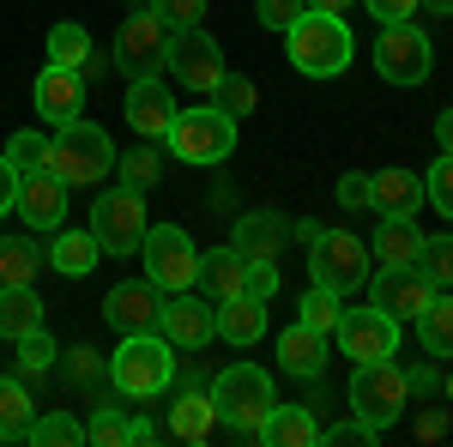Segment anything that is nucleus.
<instances>
[{"label": "nucleus", "mask_w": 453, "mask_h": 447, "mask_svg": "<svg viewBox=\"0 0 453 447\" xmlns=\"http://www.w3.org/2000/svg\"><path fill=\"white\" fill-rule=\"evenodd\" d=\"M109 381L121 399H157L164 387H175V344L164 333H121L109 357Z\"/></svg>", "instance_id": "obj_1"}, {"label": "nucleus", "mask_w": 453, "mask_h": 447, "mask_svg": "<svg viewBox=\"0 0 453 447\" xmlns=\"http://www.w3.org/2000/svg\"><path fill=\"white\" fill-rule=\"evenodd\" d=\"M206 393H211V405H218V423H230L242 442H260V423H266V412L279 405L273 375L254 369V363H230V369H218Z\"/></svg>", "instance_id": "obj_2"}, {"label": "nucleus", "mask_w": 453, "mask_h": 447, "mask_svg": "<svg viewBox=\"0 0 453 447\" xmlns=\"http://www.w3.org/2000/svg\"><path fill=\"white\" fill-rule=\"evenodd\" d=\"M350 31L339 12H303L290 31H284V55L303 79H339L350 67Z\"/></svg>", "instance_id": "obj_3"}, {"label": "nucleus", "mask_w": 453, "mask_h": 447, "mask_svg": "<svg viewBox=\"0 0 453 447\" xmlns=\"http://www.w3.org/2000/svg\"><path fill=\"white\" fill-rule=\"evenodd\" d=\"M115 145L97 121H67V127H55V145H49V170L61 175L67 188H97L104 175H115Z\"/></svg>", "instance_id": "obj_4"}, {"label": "nucleus", "mask_w": 453, "mask_h": 447, "mask_svg": "<svg viewBox=\"0 0 453 447\" xmlns=\"http://www.w3.org/2000/svg\"><path fill=\"white\" fill-rule=\"evenodd\" d=\"M164 145H170L181 164H224V158L236 151V115H224L218 104L175 109Z\"/></svg>", "instance_id": "obj_5"}, {"label": "nucleus", "mask_w": 453, "mask_h": 447, "mask_svg": "<svg viewBox=\"0 0 453 447\" xmlns=\"http://www.w3.org/2000/svg\"><path fill=\"white\" fill-rule=\"evenodd\" d=\"M405 405H411V381H405V369H399L393 357L357 363V375H350V412L363 417V423L393 429V423L405 417Z\"/></svg>", "instance_id": "obj_6"}, {"label": "nucleus", "mask_w": 453, "mask_h": 447, "mask_svg": "<svg viewBox=\"0 0 453 447\" xmlns=\"http://www.w3.org/2000/svg\"><path fill=\"white\" fill-rule=\"evenodd\" d=\"M369 273H375V260H369V242L363 236H350V230H320V236L309 242V278L320 290L350 297V290L369 284Z\"/></svg>", "instance_id": "obj_7"}, {"label": "nucleus", "mask_w": 453, "mask_h": 447, "mask_svg": "<svg viewBox=\"0 0 453 447\" xmlns=\"http://www.w3.org/2000/svg\"><path fill=\"white\" fill-rule=\"evenodd\" d=\"M375 73H381L387 85H399V91L423 85L435 73V42L423 36V25H411V19L381 25V36H375Z\"/></svg>", "instance_id": "obj_8"}, {"label": "nucleus", "mask_w": 453, "mask_h": 447, "mask_svg": "<svg viewBox=\"0 0 453 447\" xmlns=\"http://www.w3.org/2000/svg\"><path fill=\"white\" fill-rule=\"evenodd\" d=\"M145 254V278L164 290V297H175V290H194V278H200V248H194V236L181 230V224H151L140 242Z\"/></svg>", "instance_id": "obj_9"}, {"label": "nucleus", "mask_w": 453, "mask_h": 447, "mask_svg": "<svg viewBox=\"0 0 453 447\" xmlns=\"http://www.w3.org/2000/svg\"><path fill=\"white\" fill-rule=\"evenodd\" d=\"M164 67L181 91H194V97H211L218 91V79H224V49H218V36L200 31V25H188V31H170V49H164Z\"/></svg>", "instance_id": "obj_10"}, {"label": "nucleus", "mask_w": 453, "mask_h": 447, "mask_svg": "<svg viewBox=\"0 0 453 447\" xmlns=\"http://www.w3.org/2000/svg\"><path fill=\"white\" fill-rule=\"evenodd\" d=\"M145 230H151V224H145V194H134V188L104 194L97 212H91V236H97L104 254H140Z\"/></svg>", "instance_id": "obj_11"}, {"label": "nucleus", "mask_w": 453, "mask_h": 447, "mask_svg": "<svg viewBox=\"0 0 453 447\" xmlns=\"http://www.w3.org/2000/svg\"><path fill=\"white\" fill-rule=\"evenodd\" d=\"M164 49H170V25L140 6V12H127L121 19V31H115V67L127 73V79H145V73L164 67Z\"/></svg>", "instance_id": "obj_12"}, {"label": "nucleus", "mask_w": 453, "mask_h": 447, "mask_svg": "<svg viewBox=\"0 0 453 447\" xmlns=\"http://www.w3.org/2000/svg\"><path fill=\"white\" fill-rule=\"evenodd\" d=\"M333 339H339V351H345L350 363L399 357V320L381 314L375 303H369V309H345V314H339V327H333Z\"/></svg>", "instance_id": "obj_13"}, {"label": "nucleus", "mask_w": 453, "mask_h": 447, "mask_svg": "<svg viewBox=\"0 0 453 447\" xmlns=\"http://www.w3.org/2000/svg\"><path fill=\"white\" fill-rule=\"evenodd\" d=\"M429 297H435V284H429L418 266H375V273H369V303L381 314H393L399 327L418 320Z\"/></svg>", "instance_id": "obj_14"}, {"label": "nucleus", "mask_w": 453, "mask_h": 447, "mask_svg": "<svg viewBox=\"0 0 453 447\" xmlns=\"http://www.w3.org/2000/svg\"><path fill=\"white\" fill-rule=\"evenodd\" d=\"M157 333L175 344V357L181 351H206L211 339H218V320H211V303H200L194 290H175V297H164V314H157Z\"/></svg>", "instance_id": "obj_15"}, {"label": "nucleus", "mask_w": 453, "mask_h": 447, "mask_svg": "<svg viewBox=\"0 0 453 447\" xmlns=\"http://www.w3.org/2000/svg\"><path fill=\"white\" fill-rule=\"evenodd\" d=\"M12 212H19L31 230H61V224H67V181H61L55 170L19 175V200H12Z\"/></svg>", "instance_id": "obj_16"}, {"label": "nucleus", "mask_w": 453, "mask_h": 447, "mask_svg": "<svg viewBox=\"0 0 453 447\" xmlns=\"http://www.w3.org/2000/svg\"><path fill=\"white\" fill-rule=\"evenodd\" d=\"M109 327L115 333H157V314H164V290L151 284V278H127V284H115L109 290Z\"/></svg>", "instance_id": "obj_17"}, {"label": "nucleus", "mask_w": 453, "mask_h": 447, "mask_svg": "<svg viewBox=\"0 0 453 447\" xmlns=\"http://www.w3.org/2000/svg\"><path fill=\"white\" fill-rule=\"evenodd\" d=\"M31 104H36V115L49 121V127H67V121H79L85 115V79L73 67H49L36 73V91H31Z\"/></svg>", "instance_id": "obj_18"}, {"label": "nucleus", "mask_w": 453, "mask_h": 447, "mask_svg": "<svg viewBox=\"0 0 453 447\" xmlns=\"http://www.w3.org/2000/svg\"><path fill=\"white\" fill-rule=\"evenodd\" d=\"M121 115H127V127H134L140 139H164V134H170V121H175L170 85H164L157 73L134 79V85H127V104H121Z\"/></svg>", "instance_id": "obj_19"}, {"label": "nucleus", "mask_w": 453, "mask_h": 447, "mask_svg": "<svg viewBox=\"0 0 453 447\" xmlns=\"http://www.w3.org/2000/svg\"><path fill=\"white\" fill-rule=\"evenodd\" d=\"M248 284V254L236 242H224V248H206L200 254V278H194V290H206L211 303H224V297H236Z\"/></svg>", "instance_id": "obj_20"}, {"label": "nucleus", "mask_w": 453, "mask_h": 447, "mask_svg": "<svg viewBox=\"0 0 453 447\" xmlns=\"http://www.w3.org/2000/svg\"><path fill=\"white\" fill-rule=\"evenodd\" d=\"M211 320H218V339H230L236 351H248V344L266 333V303L248 297V290H236V297L211 303Z\"/></svg>", "instance_id": "obj_21"}, {"label": "nucleus", "mask_w": 453, "mask_h": 447, "mask_svg": "<svg viewBox=\"0 0 453 447\" xmlns=\"http://www.w3.org/2000/svg\"><path fill=\"white\" fill-rule=\"evenodd\" d=\"M369 212H381V218H411V212H423V175H411V170L369 175Z\"/></svg>", "instance_id": "obj_22"}, {"label": "nucleus", "mask_w": 453, "mask_h": 447, "mask_svg": "<svg viewBox=\"0 0 453 447\" xmlns=\"http://www.w3.org/2000/svg\"><path fill=\"white\" fill-rule=\"evenodd\" d=\"M279 369L284 375H296V381H314L320 369H326V333H314V327H290L279 339Z\"/></svg>", "instance_id": "obj_23"}, {"label": "nucleus", "mask_w": 453, "mask_h": 447, "mask_svg": "<svg viewBox=\"0 0 453 447\" xmlns=\"http://www.w3.org/2000/svg\"><path fill=\"white\" fill-rule=\"evenodd\" d=\"M418 254H423L418 224H411V218H381V230L369 242V260H375V266H418Z\"/></svg>", "instance_id": "obj_24"}, {"label": "nucleus", "mask_w": 453, "mask_h": 447, "mask_svg": "<svg viewBox=\"0 0 453 447\" xmlns=\"http://www.w3.org/2000/svg\"><path fill=\"white\" fill-rule=\"evenodd\" d=\"M42 254H49V266H55L61 278H85L91 266H97L104 248H97L91 230H67V224H61V230H49V248H42Z\"/></svg>", "instance_id": "obj_25"}, {"label": "nucleus", "mask_w": 453, "mask_h": 447, "mask_svg": "<svg viewBox=\"0 0 453 447\" xmlns=\"http://www.w3.org/2000/svg\"><path fill=\"white\" fill-rule=\"evenodd\" d=\"M211 429H218V405H211V393H200V387H181L170 405V435L175 442H206Z\"/></svg>", "instance_id": "obj_26"}, {"label": "nucleus", "mask_w": 453, "mask_h": 447, "mask_svg": "<svg viewBox=\"0 0 453 447\" xmlns=\"http://www.w3.org/2000/svg\"><path fill=\"white\" fill-rule=\"evenodd\" d=\"M36 327H49V309L31 284H0V339H25Z\"/></svg>", "instance_id": "obj_27"}, {"label": "nucleus", "mask_w": 453, "mask_h": 447, "mask_svg": "<svg viewBox=\"0 0 453 447\" xmlns=\"http://www.w3.org/2000/svg\"><path fill=\"white\" fill-rule=\"evenodd\" d=\"M284 236H290V224H284L279 212H242V218H236V248H242L248 260H273V254H279L284 248Z\"/></svg>", "instance_id": "obj_28"}, {"label": "nucleus", "mask_w": 453, "mask_h": 447, "mask_svg": "<svg viewBox=\"0 0 453 447\" xmlns=\"http://www.w3.org/2000/svg\"><path fill=\"white\" fill-rule=\"evenodd\" d=\"M260 442L266 447H314L320 442V423H314L309 405H273L266 423H260Z\"/></svg>", "instance_id": "obj_29"}, {"label": "nucleus", "mask_w": 453, "mask_h": 447, "mask_svg": "<svg viewBox=\"0 0 453 447\" xmlns=\"http://www.w3.org/2000/svg\"><path fill=\"white\" fill-rule=\"evenodd\" d=\"M411 327H418V344L435 357V363H441V357H453V297H448V290H435Z\"/></svg>", "instance_id": "obj_30"}, {"label": "nucleus", "mask_w": 453, "mask_h": 447, "mask_svg": "<svg viewBox=\"0 0 453 447\" xmlns=\"http://www.w3.org/2000/svg\"><path fill=\"white\" fill-rule=\"evenodd\" d=\"M31 387L25 375H0V442H25V429H31Z\"/></svg>", "instance_id": "obj_31"}, {"label": "nucleus", "mask_w": 453, "mask_h": 447, "mask_svg": "<svg viewBox=\"0 0 453 447\" xmlns=\"http://www.w3.org/2000/svg\"><path fill=\"white\" fill-rule=\"evenodd\" d=\"M42 266H49V254L31 236H0V284H36Z\"/></svg>", "instance_id": "obj_32"}, {"label": "nucleus", "mask_w": 453, "mask_h": 447, "mask_svg": "<svg viewBox=\"0 0 453 447\" xmlns=\"http://www.w3.org/2000/svg\"><path fill=\"white\" fill-rule=\"evenodd\" d=\"M115 175H121V188H134V194L157 188V175H164V158H157V145H151V139H140L134 151H121V158H115Z\"/></svg>", "instance_id": "obj_33"}, {"label": "nucleus", "mask_w": 453, "mask_h": 447, "mask_svg": "<svg viewBox=\"0 0 453 447\" xmlns=\"http://www.w3.org/2000/svg\"><path fill=\"white\" fill-rule=\"evenodd\" d=\"M85 442H104V447H127V417H121V393L115 399H97L91 405V423H85Z\"/></svg>", "instance_id": "obj_34"}, {"label": "nucleus", "mask_w": 453, "mask_h": 447, "mask_svg": "<svg viewBox=\"0 0 453 447\" xmlns=\"http://www.w3.org/2000/svg\"><path fill=\"white\" fill-rule=\"evenodd\" d=\"M91 49H97V42H91V36H85V25H55V31H49V61H55V67H85V61H91Z\"/></svg>", "instance_id": "obj_35"}, {"label": "nucleus", "mask_w": 453, "mask_h": 447, "mask_svg": "<svg viewBox=\"0 0 453 447\" xmlns=\"http://www.w3.org/2000/svg\"><path fill=\"white\" fill-rule=\"evenodd\" d=\"M296 320H303V327H314V333H326V339H333V327H339V314H345V297H339V290H320V284H314L309 297H303V303H296Z\"/></svg>", "instance_id": "obj_36"}, {"label": "nucleus", "mask_w": 453, "mask_h": 447, "mask_svg": "<svg viewBox=\"0 0 453 447\" xmlns=\"http://www.w3.org/2000/svg\"><path fill=\"white\" fill-rule=\"evenodd\" d=\"M49 145H55L49 134H36V127H25V134H12V139H6V164H12L19 175L49 170Z\"/></svg>", "instance_id": "obj_37"}, {"label": "nucleus", "mask_w": 453, "mask_h": 447, "mask_svg": "<svg viewBox=\"0 0 453 447\" xmlns=\"http://www.w3.org/2000/svg\"><path fill=\"white\" fill-rule=\"evenodd\" d=\"M25 442H42V447H73L85 442V423L67 412H49V417H31V429H25Z\"/></svg>", "instance_id": "obj_38"}, {"label": "nucleus", "mask_w": 453, "mask_h": 447, "mask_svg": "<svg viewBox=\"0 0 453 447\" xmlns=\"http://www.w3.org/2000/svg\"><path fill=\"white\" fill-rule=\"evenodd\" d=\"M12 344H19V375H25V381L49 375V369H55V357H61V351H55V339H49L42 327H36V333H25V339H12Z\"/></svg>", "instance_id": "obj_39"}, {"label": "nucleus", "mask_w": 453, "mask_h": 447, "mask_svg": "<svg viewBox=\"0 0 453 447\" xmlns=\"http://www.w3.org/2000/svg\"><path fill=\"white\" fill-rule=\"evenodd\" d=\"M418 273L435 284V290H453V236H423V254H418Z\"/></svg>", "instance_id": "obj_40"}, {"label": "nucleus", "mask_w": 453, "mask_h": 447, "mask_svg": "<svg viewBox=\"0 0 453 447\" xmlns=\"http://www.w3.org/2000/svg\"><path fill=\"white\" fill-rule=\"evenodd\" d=\"M211 97H218V109H224V115H236V121H242L248 109L260 104V91H254V79H242V73H224Z\"/></svg>", "instance_id": "obj_41"}, {"label": "nucleus", "mask_w": 453, "mask_h": 447, "mask_svg": "<svg viewBox=\"0 0 453 447\" xmlns=\"http://www.w3.org/2000/svg\"><path fill=\"white\" fill-rule=\"evenodd\" d=\"M423 200H435V212L453 218V151H441V164H429V175H423Z\"/></svg>", "instance_id": "obj_42"}, {"label": "nucleus", "mask_w": 453, "mask_h": 447, "mask_svg": "<svg viewBox=\"0 0 453 447\" xmlns=\"http://www.w3.org/2000/svg\"><path fill=\"white\" fill-rule=\"evenodd\" d=\"M303 12H309V0H254V19H260L266 31H279V36L290 31Z\"/></svg>", "instance_id": "obj_43"}, {"label": "nucleus", "mask_w": 453, "mask_h": 447, "mask_svg": "<svg viewBox=\"0 0 453 447\" xmlns=\"http://www.w3.org/2000/svg\"><path fill=\"white\" fill-rule=\"evenodd\" d=\"M320 442H333V447H375V442H381V429H375V423H363V417H350V423L320 429Z\"/></svg>", "instance_id": "obj_44"}, {"label": "nucleus", "mask_w": 453, "mask_h": 447, "mask_svg": "<svg viewBox=\"0 0 453 447\" xmlns=\"http://www.w3.org/2000/svg\"><path fill=\"white\" fill-rule=\"evenodd\" d=\"M151 12H157L170 31H188V25L206 19V0H151Z\"/></svg>", "instance_id": "obj_45"}, {"label": "nucleus", "mask_w": 453, "mask_h": 447, "mask_svg": "<svg viewBox=\"0 0 453 447\" xmlns=\"http://www.w3.org/2000/svg\"><path fill=\"white\" fill-rule=\"evenodd\" d=\"M242 290L260 297V303H273V297H279V266H273V260H248V284Z\"/></svg>", "instance_id": "obj_46"}, {"label": "nucleus", "mask_w": 453, "mask_h": 447, "mask_svg": "<svg viewBox=\"0 0 453 447\" xmlns=\"http://www.w3.org/2000/svg\"><path fill=\"white\" fill-rule=\"evenodd\" d=\"M67 375L91 387V381H104V375H109V363H97V351H67Z\"/></svg>", "instance_id": "obj_47"}, {"label": "nucleus", "mask_w": 453, "mask_h": 447, "mask_svg": "<svg viewBox=\"0 0 453 447\" xmlns=\"http://www.w3.org/2000/svg\"><path fill=\"white\" fill-rule=\"evenodd\" d=\"M363 6H369V12H375L381 25H399V19H418L423 0H363Z\"/></svg>", "instance_id": "obj_48"}, {"label": "nucleus", "mask_w": 453, "mask_h": 447, "mask_svg": "<svg viewBox=\"0 0 453 447\" xmlns=\"http://www.w3.org/2000/svg\"><path fill=\"white\" fill-rule=\"evenodd\" d=\"M339 206L369 212V175H339Z\"/></svg>", "instance_id": "obj_49"}, {"label": "nucleus", "mask_w": 453, "mask_h": 447, "mask_svg": "<svg viewBox=\"0 0 453 447\" xmlns=\"http://www.w3.org/2000/svg\"><path fill=\"white\" fill-rule=\"evenodd\" d=\"M12 200H19V170H12L6 151H0V212H12Z\"/></svg>", "instance_id": "obj_50"}, {"label": "nucleus", "mask_w": 453, "mask_h": 447, "mask_svg": "<svg viewBox=\"0 0 453 447\" xmlns=\"http://www.w3.org/2000/svg\"><path fill=\"white\" fill-rule=\"evenodd\" d=\"M418 435H423V442H441V435H448V412H423Z\"/></svg>", "instance_id": "obj_51"}, {"label": "nucleus", "mask_w": 453, "mask_h": 447, "mask_svg": "<svg viewBox=\"0 0 453 447\" xmlns=\"http://www.w3.org/2000/svg\"><path fill=\"white\" fill-rule=\"evenodd\" d=\"M145 442H157V423L151 417H134L127 423V447H145Z\"/></svg>", "instance_id": "obj_52"}, {"label": "nucleus", "mask_w": 453, "mask_h": 447, "mask_svg": "<svg viewBox=\"0 0 453 447\" xmlns=\"http://www.w3.org/2000/svg\"><path fill=\"white\" fill-rule=\"evenodd\" d=\"M405 381H411V393H429V387H435V363H423V369H405Z\"/></svg>", "instance_id": "obj_53"}, {"label": "nucleus", "mask_w": 453, "mask_h": 447, "mask_svg": "<svg viewBox=\"0 0 453 447\" xmlns=\"http://www.w3.org/2000/svg\"><path fill=\"white\" fill-rule=\"evenodd\" d=\"M435 145H441V151H453V109H441V115H435Z\"/></svg>", "instance_id": "obj_54"}, {"label": "nucleus", "mask_w": 453, "mask_h": 447, "mask_svg": "<svg viewBox=\"0 0 453 447\" xmlns=\"http://www.w3.org/2000/svg\"><path fill=\"white\" fill-rule=\"evenodd\" d=\"M350 6H357V0H309V12H339V19H345Z\"/></svg>", "instance_id": "obj_55"}, {"label": "nucleus", "mask_w": 453, "mask_h": 447, "mask_svg": "<svg viewBox=\"0 0 453 447\" xmlns=\"http://www.w3.org/2000/svg\"><path fill=\"white\" fill-rule=\"evenodd\" d=\"M423 6H429L435 19H448V12H453V0H423Z\"/></svg>", "instance_id": "obj_56"}]
</instances>
